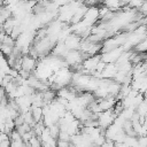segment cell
Masks as SVG:
<instances>
[{
  "label": "cell",
  "instance_id": "6da1fadb",
  "mask_svg": "<svg viewBox=\"0 0 147 147\" xmlns=\"http://www.w3.org/2000/svg\"><path fill=\"white\" fill-rule=\"evenodd\" d=\"M117 114L115 113L114 109H110V110H105V111H101L99 115H98V126L101 129V130H107L111 124H114L115 119L117 118Z\"/></svg>",
  "mask_w": 147,
  "mask_h": 147
},
{
  "label": "cell",
  "instance_id": "7a4b0ae2",
  "mask_svg": "<svg viewBox=\"0 0 147 147\" xmlns=\"http://www.w3.org/2000/svg\"><path fill=\"white\" fill-rule=\"evenodd\" d=\"M100 62H101V54L87 56V57H85V60H84V62L82 64V70L85 74L93 75L96 71V68H98Z\"/></svg>",
  "mask_w": 147,
  "mask_h": 147
},
{
  "label": "cell",
  "instance_id": "3957f363",
  "mask_svg": "<svg viewBox=\"0 0 147 147\" xmlns=\"http://www.w3.org/2000/svg\"><path fill=\"white\" fill-rule=\"evenodd\" d=\"M139 13L141 14V15H144L145 17H147V0L144 2V5L139 8Z\"/></svg>",
  "mask_w": 147,
  "mask_h": 147
},
{
  "label": "cell",
  "instance_id": "277c9868",
  "mask_svg": "<svg viewBox=\"0 0 147 147\" xmlns=\"http://www.w3.org/2000/svg\"><path fill=\"white\" fill-rule=\"evenodd\" d=\"M95 1H96V2H98V3H101V5H103V3H105V1H106V0H95Z\"/></svg>",
  "mask_w": 147,
  "mask_h": 147
}]
</instances>
